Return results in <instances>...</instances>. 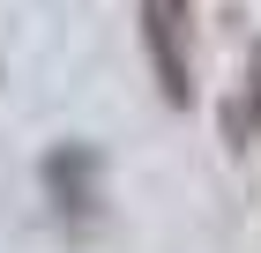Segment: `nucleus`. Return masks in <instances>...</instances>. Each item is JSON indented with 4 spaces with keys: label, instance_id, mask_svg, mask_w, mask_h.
I'll return each instance as SVG.
<instances>
[{
    "label": "nucleus",
    "instance_id": "f257e3e1",
    "mask_svg": "<svg viewBox=\"0 0 261 253\" xmlns=\"http://www.w3.org/2000/svg\"><path fill=\"white\" fill-rule=\"evenodd\" d=\"M142 15V60L172 112H194V0H135Z\"/></svg>",
    "mask_w": 261,
    "mask_h": 253
},
{
    "label": "nucleus",
    "instance_id": "f03ea898",
    "mask_svg": "<svg viewBox=\"0 0 261 253\" xmlns=\"http://www.w3.org/2000/svg\"><path fill=\"white\" fill-rule=\"evenodd\" d=\"M38 179H45V201L60 216V231L82 246L97 231V216H105V156H97V142H53Z\"/></svg>",
    "mask_w": 261,
    "mask_h": 253
},
{
    "label": "nucleus",
    "instance_id": "7ed1b4c3",
    "mask_svg": "<svg viewBox=\"0 0 261 253\" xmlns=\"http://www.w3.org/2000/svg\"><path fill=\"white\" fill-rule=\"evenodd\" d=\"M239 134H261V38L246 52V82H239Z\"/></svg>",
    "mask_w": 261,
    "mask_h": 253
}]
</instances>
